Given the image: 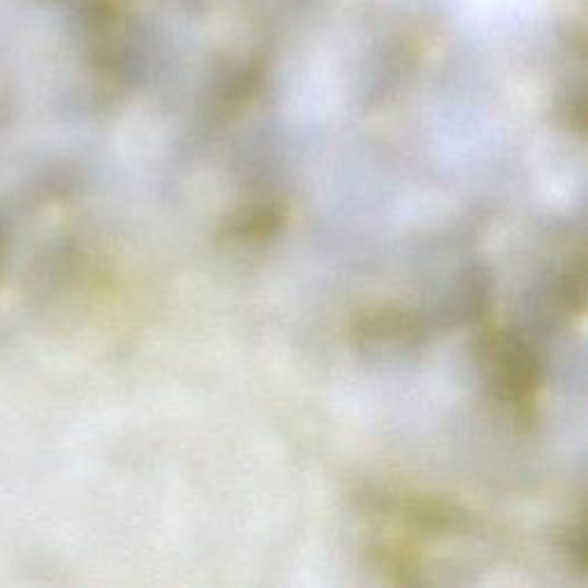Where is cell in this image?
<instances>
[{
	"label": "cell",
	"mask_w": 588,
	"mask_h": 588,
	"mask_svg": "<svg viewBox=\"0 0 588 588\" xmlns=\"http://www.w3.org/2000/svg\"><path fill=\"white\" fill-rule=\"evenodd\" d=\"M496 386L513 407L531 411L540 388V363L531 347L513 336L494 332L490 338Z\"/></svg>",
	"instance_id": "cell-1"
},
{
	"label": "cell",
	"mask_w": 588,
	"mask_h": 588,
	"mask_svg": "<svg viewBox=\"0 0 588 588\" xmlns=\"http://www.w3.org/2000/svg\"><path fill=\"white\" fill-rule=\"evenodd\" d=\"M417 332L419 317L400 309H382L368 313L359 324V334L368 340H407Z\"/></svg>",
	"instance_id": "cell-2"
},
{
	"label": "cell",
	"mask_w": 588,
	"mask_h": 588,
	"mask_svg": "<svg viewBox=\"0 0 588 588\" xmlns=\"http://www.w3.org/2000/svg\"><path fill=\"white\" fill-rule=\"evenodd\" d=\"M286 224V207L283 205H265L251 209L242 219L230 226L232 237L249 239V242H257V239H269L274 232L280 230Z\"/></svg>",
	"instance_id": "cell-3"
},
{
	"label": "cell",
	"mask_w": 588,
	"mask_h": 588,
	"mask_svg": "<svg viewBox=\"0 0 588 588\" xmlns=\"http://www.w3.org/2000/svg\"><path fill=\"white\" fill-rule=\"evenodd\" d=\"M584 292H586V278H584V263L579 260L577 267L565 278L563 297L568 301V309L575 313H581L584 309Z\"/></svg>",
	"instance_id": "cell-4"
}]
</instances>
